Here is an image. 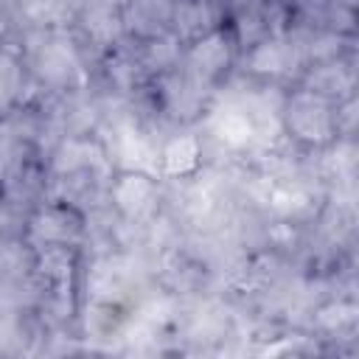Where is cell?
I'll return each mask as SVG.
<instances>
[{
    "label": "cell",
    "instance_id": "4",
    "mask_svg": "<svg viewBox=\"0 0 359 359\" xmlns=\"http://www.w3.org/2000/svg\"><path fill=\"white\" fill-rule=\"evenodd\" d=\"M154 194H157V188L151 182V174H146V171H126L112 185V205L126 219H137V216L151 210Z\"/></svg>",
    "mask_w": 359,
    "mask_h": 359
},
{
    "label": "cell",
    "instance_id": "10",
    "mask_svg": "<svg viewBox=\"0 0 359 359\" xmlns=\"http://www.w3.org/2000/svg\"><path fill=\"white\" fill-rule=\"evenodd\" d=\"M314 320H317L320 328H325V331H337V328H342V325H348V323L356 320V309L348 306L345 300H334V303L317 309Z\"/></svg>",
    "mask_w": 359,
    "mask_h": 359
},
{
    "label": "cell",
    "instance_id": "12",
    "mask_svg": "<svg viewBox=\"0 0 359 359\" xmlns=\"http://www.w3.org/2000/svg\"><path fill=\"white\" fill-rule=\"evenodd\" d=\"M331 3H339V6H345V8H356V6H359V0H331Z\"/></svg>",
    "mask_w": 359,
    "mask_h": 359
},
{
    "label": "cell",
    "instance_id": "13",
    "mask_svg": "<svg viewBox=\"0 0 359 359\" xmlns=\"http://www.w3.org/2000/svg\"><path fill=\"white\" fill-rule=\"evenodd\" d=\"M303 6H314V8H325V0H300Z\"/></svg>",
    "mask_w": 359,
    "mask_h": 359
},
{
    "label": "cell",
    "instance_id": "9",
    "mask_svg": "<svg viewBox=\"0 0 359 359\" xmlns=\"http://www.w3.org/2000/svg\"><path fill=\"white\" fill-rule=\"evenodd\" d=\"M180 56V36L177 34H165V36H154L143 53V65L146 67H168L174 65Z\"/></svg>",
    "mask_w": 359,
    "mask_h": 359
},
{
    "label": "cell",
    "instance_id": "1",
    "mask_svg": "<svg viewBox=\"0 0 359 359\" xmlns=\"http://www.w3.org/2000/svg\"><path fill=\"white\" fill-rule=\"evenodd\" d=\"M280 115H283V129L303 143L325 146L337 135L331 101H325L309 90H297L292 98H286Z\"/></svg>",
    "mask_w": 359,
    "mask_h": 359
},
{
    "label": "cell",
    "instance_id": "2",
    "mask_svg": "<svg viewBox=\"0 0 359 359\" xmlns=\"http://www.w3.org/2000/svg\"><path fill=\"white\" fill-rule=\"evenodd\" d=\"M356 79L359 76L348 67V62H337V59L334 62H317L309 67V73L303 79V90H309L325 101H334V98L345 101L353 93Z\"/></svg>",
    "mask_w": 359,
    "mask_h": 359
},
{
    "label": "cell",
    "instance_id": "6",
    "mask_svg": "<svg viewBox=\"0 0 359 359\" xmlns=\"http://www.w3.org/2000/svg\"><path fill=\"white\" fill-rule=\"evenodd\" d=\"M216 14L208 0H180L174 6V31L182 39H202L213 31Z\"/></svg>",
    "mask_w": 359,
    "mask_h": 359
},
{
    "label": "cell",
    "instance_id": "7",
    "mask_svg": "<svg viewBox=\"0 0 359 359\" xmlns=\"http://www.w3.org/2000/svg\"><path fill=\"white\" fill-rule=\"evenodd\" d=\"M199 157H202L199 137L196 135H177L160 151L163 174L165 177H185V174H191L199 165Z\"/></svg>",
    "mask_w": 359,
    "mask_h": 359
},
{
    "label": "cell",
    "instance_id": "3",
    "mask_svg": "<svg viewBox=\"0 0 359 359\" xmlns=\"http://www.w3.org/2000/svg\"><path fill=\"white\" fill-rule=\"evenodd\" d=\"M210 135L227 149H244L255 140V123L238 101H227L210 115Z\"/></svg>",
    "mask_w": 359,
    "mask_h": 359
},
{
    "label": "cell",
    "instance_id": "8",
    "mask_svg": "<svg viewBox=\"0 0 359 359\" xmlns=\"http://www.w3.org/2000/svg\"><path fill=\"white\" fill-rule=\"evenodd\" d=\"M36 272L50 283H65L73 272V252L67 244H45V250L36 255Z\"/></svg>",
    "mask_w": 359,
    "mask_h": 359
},
{
    "label": "cell",
    "instance_id": "11",
    "mask_svg": "<svg viewBox=\"0 0 359 359\" xmlns=\"http://www.w3.org/2000/svg\"><path fill=\"white\" fill-rule=\"evenodd\" d=\"M334 121H337V132H342L348 137L359 135V93H351L339 104V109L334 112Z\"/></svg>",
    "mask_w": 359,
    "mask_h": 359
},
{
    "label": "cell",
    "instance_id": "5",
    "mask_svg": "<svg viewBox=\"0 0 359 359\" xmlns=\"http://www.w3.org/2000/svg\"><path fill=\"white\" fill-rule=\"evenodd\" d=\"M188 62L196 73V79H213L219 76L227 62H230V45H227V36L222 31H210L208 36L196 39L191 45V53H188Z\"/></svg>",
    "mask_w": 359,
    "mask_h": 359
}]
</instances>
